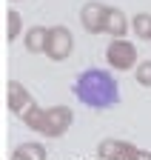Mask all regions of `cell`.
<instances>
[{
  "instance_id": "8fae6325",
  "label": "cell",
  "mask_w": 151,
  "mask_h": 160,
  "mask_svg": "<svg viewBox=\"0 0 151 160\" xmlns=\"http://www.w3.org/2000/svg\"><path fill=\"white\" fill-rule=\"evenodd\" d=\"M131 29L137 32L140 40H151V14L148 12H140L134 20H131Z\"/></svg>"
},
{
  "instance_id": "8992f818",
  "label": "cell",
  "mask_w": 151,
  "mask_h": 160,
  "mask_svg": "<svg viewBox=\"0 0 151 160\" xmlns=\"http://www.w3.org/2000/svg\"><path fill=\"white\" fill-rule=\"evenodd\" d=\"M106 12H108V6L97 3V0L86 3V6L80 9V23H83V29H86L88 34H100V32H106Z\"/></svg>"
},
{
  "instance_id": "30bf717a",
  "label": "cell",
  "mask_w": 151,
  "mask_h": 160,
  "mask_svg": "<svg viewBox=\"0 0 151 160\" xmlns=\"http://www.w3.org/2000/svg\"><path fill=\"white\" fill-rule=\"evenodd\" d=\"M23 43H26V49H29V52H43V46H46V29H43V26L29 29Z\"/></svg>"
},
{
  "instance_id": "52a82bcc",
  "label": "cell",
  "mask_w": 151,
  "mask_h": 160,
  "mask_svg": "<svg viewBox=\"0 0 151 160\" xmlns=\"http://www.w3.org/2000/svg\"><path fill=\"white\" fill-rule=\"evenodd\" d=\"M31 103H34V100H31L29 89H26L23 83H17V80H9V109H12L14 114H23Z\"/></svg>"
},
{
  "instance_id": "9c48e42d",
  "label": "cell",
  "mask_w": 151,
  "mask_h": 160,
  "mask_svg": "<svg viewBox=\"0 0 151 160\" xmlns=\"http://www.w3.org/2000/svg\"><path fill=\"white\" fill-rule=\"evenodd\" d=\"M46 157H49V152L40 143H23L12 152V160H46Z\"/></svg>"
},
{
  "instance_id": "ba28073f",
  "label": "cell",
  "mask_w": 151,
  "mask_h": 160,
  "mask_svg": "<svg viewBox=\"0 0 151 160\" xmlns=\"http://www.w3.org/2000/svg\"><path fill=\"white\" fill-rule=\"evenodd\" d=\"M106 32L111 37H123L128 32V20H125V14L120 9H108L106 12Z\"/></svg>"
},
{
  "instance_id": "7a4b0ae2",
  "label": "cell",
  "mask_w": 151,
  "mask_h": 160,
  "mask_svg": "<svg viewBox=\"0 0 151 160\" xmlns=\"http://www.w3.org/2000/svg\"><path fill=\"white\" fill-rule=\"evenodd\" d=\"M23 123L37 132V134H46V137H60L71 123H74V112L68 106H51V109H40V106H29L23 114Z\"/></svg>"
},
{
  "instance_id": "277c9868",
  "label": "cell",
  "mask_w": 151,
  "mask_h": 160,
  "mask_svg": "<svg viewBox=\"0 0 151 160\" xmlns=\"http://www.w3.org/2000/svg\"><path fill=\"white\" fill-rule=\"evenodd\" d=\"M97 157L100 160H151V152L128 146L123 140H103L97 146Z\"/></svg>"
},
{
  "instance_id": "5b68a950",
  "label": "cell",
  "mask_w": 151,
  "mask_h": 160,
  "mask_svg": "<svg viewBox=\"0 0 151 160\" xmlns=\"http://www.w3.org/2000/svg\"><path fill=\"white\" fill-rule=\"evenodd\" d=\"M106 60H108V66L125 72V69H131L137 63V46L128 43L125 37H114L108 43V49H106Z\"/></svg>"
},
{
  "instance_id": "4fadbf2b",
  "label": "cell",
  "mask_w": 151,
  "mask_h": 160,
  "mask_svg": "<svg viewBox=\"0 0 151 160\" xmlns=\"http://www.w3.org/2000/svg\"><path fill=\"white\" fill-rule=\"evenodd\" d=\"M6 20H9V40H17V34H20V14L12 9Z\"/></svg>"
},
{
  "instance_id": "7c38bea8",
  "label": "cell",
  "mask_w": 151,
  "mask_h": 160,
  "mask_svg": "<svg viewBox=\"0 0 151 160\" xmlns=\"http://www.w3.org/2000/svg\"><path fill=\"white\" fill-rule=\"evenodd\" d=\"M137 83L140 86H151V60H143L137 66Z\"/></svg>"
},
{
  "instance_id": "3957f363",
  "label": "cell",
  "mask_w": 151,
  "mask_h": 160,
  "mask_svg": "<svg viewBox=\"0 0 151 160\" xmlns=\"http://www.w3.org/2000/svg\"><path fill=\"white\" fill-rule=\"evenodd\" d=\"M43 52L51 57V60H66L71 52H74V37L66 26H54V29H46V46Z\"/></svg>"
},
{
  "instance_id": "5bb4252c",
  "label": "cell",
  "mask_w": 151,
  "mask_h": 160,
  "mask_svg": "<svg viewBox=\"0 0 151 160\" xmlns=\"http://www.w3.org/2000/svg\"><path fill=\"white\" fill-rule=\"evenodd\" d=\"M12 3H20V0H12Z\"/></svg>"
},
{
  "instance_id": "6da1fadb",
  "label": "cell",
  "mask_w": 151,
  "mask_h": 160,
  "mask_svg": "<svg viewBox=\"0 0 151 160\" xmlns=\"http://www.w3.org/2000/svg\"><path fill=\"white\" fill-rule=\"evenodd\" d=\"M74 94L88 109H108L120 100V86L106 69H88L74 80Z\"/></svg>"
}]
</instances>
